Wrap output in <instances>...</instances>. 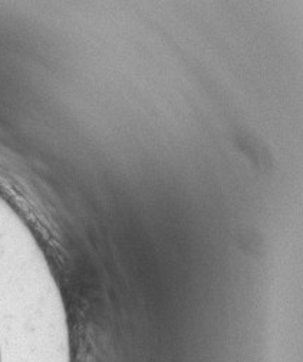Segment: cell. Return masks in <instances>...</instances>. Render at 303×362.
Wrapping results in <instances>:
<instances>
[{"label":"cell","instance_id":"6da1fadb","mask_svg":"<svg viewBox=\"0 0 303 362\" xmlns=\"http://www.w3.org/2000/svg\"><path fill=\"white\" fill-rule=\"evenodd\" d=\"M0 362H2V356H0Z\"/></svg>","mask_w":303,"mask_h":362}]
</instances>
